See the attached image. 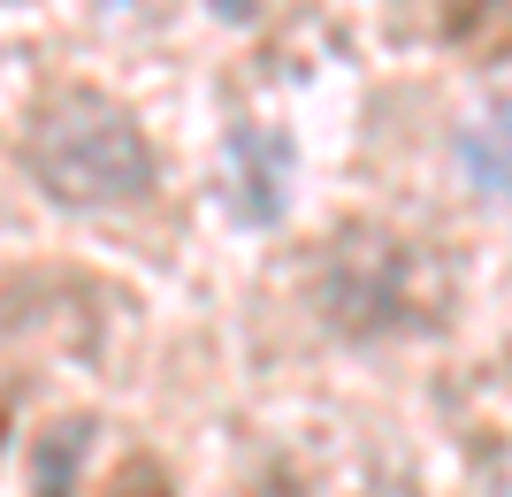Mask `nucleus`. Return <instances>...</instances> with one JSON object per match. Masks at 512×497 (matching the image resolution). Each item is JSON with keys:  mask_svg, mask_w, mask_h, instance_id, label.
<instances>
[{"mask_svg": "<svg viewBox=\"0 0 512 497\" xmlns=\"http://www.w3.org/2000/svg\"><path fill=\"white\" fill-rule=\"evenodd\" d=\"M100 497H176V490H169V467H161V459L130 452L123 467H115V475L100 482Z\"/></svg>", "mask_w": 512, "mask_h": 497, "instance_id": "nucleus-6", "label": "nucleus"}, {"mask_svg": "<svg viewBox=\"0 0 512 497\" xmlns=\"http://www.w3.org/2000/svg\"><path fill=\"white\" fill-rule=\"evenodd\" d=\"M314 299L321 322L344 337H413L436 329L451 306V268L436 245L383 230V222H344L314 253Z\"/></svg>", "mask_w": 512, "mask_h": 497, "instance_id": "nucleus-1", "label": "nucleus"}, {"mask_svg": "<svg viewBox=\"0 0 512 497\" xmlns=\"http://www.w3.org/2000/svg\"><path fill=\"white\" fill-rule=\"evenodd\" d=\"M459 161H467V176L490 199H512V100H505V108H490L467 138H459Z\"/></svg>", "mask_w": 512, "mask_h": 497, "instance_id": "nucleus-4", "label": "nucleus"}, {"mask_svg": "<svg viewBox=\"0 0 512 497\" xmlns=\"http://www.w3.org/2000/svg\"><path fill=\"white\" fill-rule=\"evenodd\" d=\"M482 497H512V444L490 452V467H482Z\"/></svg>", "mask_w": 512, "mask_h": 497, "instance_id": "nucleus-7", "label": "nucleus"}, {"mask_svg": "<svg viewBox=\"0 0 512 497\" xmlns=\"http://www.w3.org/2000/svg\"><path fill=\"white\" fill-rule=\"evenodd\" d=\"M31 169L62 207H130L153 192L161 161L146 130L130 123V108L100 92H54L31 123Z\"/></svg>", "mask_w": 512, "mask_h": 497, "instance_id": "nucleus-2", "label": "nucleus"}, {"mask_svg": "<svg viewBox=\"0 0 512 497\" xmlns=\"http://www.w3.org/2000/svg\"><path fill=\"white\" fill-rule=\"evenodd\" d=\"M436 23H444V39L459 46V54H474V62H505L512 54V0H444Z\"/></svg>", "mask_w": 512, "mask_h": 497, "instance_id": "nucleus-3", "label": "nucleus"}, {"mask_svg": "<svg viewBox=\"0 0 512 497\" xmlns=\"http://www.w3.org/2000/svg\"><path fill=\"white\" fill-rule=\"evenodd\" d=\"M92 444V421H54V436L39 444V497L77 490V452Z\"/></svg>", "mask_w": 512, "mask_h": 497, "instance_id": "nucleus-5", "label": "nucleus"}, {"mask_svg": "<svg viewBox=\"0 0 512 497\" xmlns=\"http://www.w3.org/2000/svg\"><path fill=\"white\" fill-rule=\"evenodd\" d=\"M214 8H222V16H253V0H214Z\"/></svg>", "mask_w": 512, "mask_h": 497, "instance_id": "nucleus-8", "label": "nucleus"}]
</instances>
